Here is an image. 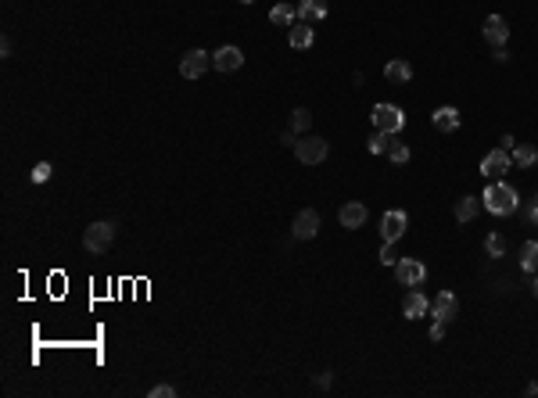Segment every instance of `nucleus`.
Here are the masks:
<instances>
[{"mask_svg": "<svg viewBox=\"0 0 538 398\" xmlns=\"http://www.w3.org/2000/svg\"><path fill=\"white\" fill-rule=\"evenodd\" d=\"M484 208L492 212V215H509V212H517V205H521V194L513 190L509 183H492L484 190Z\"/></svg>", "mask_w": 538, "mask_h": 398, "instance_id": "obj_1", "label": "nucleus"}, {"mask_svg": "<svg viewBox=\"0 0 538 398\" xmlns=\"http://www.w3.org/2000/svg\"><path fill=\"white\" fill-rule=\"evenodd\" d=\"M112 240H115V222H108V219H97L83 230V247L90 255H105L112 247Z\"/></svg>", "mask_w": 538, "mask_h": 398, "instance_id": "obj_2", "label": "nucleus"}, {"mask_svg": "<svg viewBox=\"0 0 538 398\" xmlns=\"http://www.w3.org/2000/svg\"><path fill=\"white\" fill-rule=\"evenodd\" d=\"M327 140L323 137H312V133H305V137H298V144H295V155H298V162L302 165H320L323 158H327Z\"/></svg>", "mask_w": 538, "mask_h": 398, "instance_id": "obj_3", "label": "nucleus"}, {"mask_svg": "<svg viewBox=\"0 0 538 398\" xmlns=\"http://www.w3.org/2000/svg\"><path fill=\"white\" fill-rule=\"evenodd\" d=\"M208 68H212V54L201 51V47H194V51H187V54L180 58V76H183V79H201Z\"/></svg>", "mask_w": 538, "mask_h": 398, "instance_id": "obj_4", "label": "nucleus"}, {"mask_svg": "<svg viewBox=\"0 0 538 398\" xmlns=\"http://www.w3.org/2000/svg\"><path fill=\"white\" fill-rule=\"evenodd\" d=\"M370 122H374L377 130L399 133V130L406 126V112H402V108H395V105H374V112H370Z\"/></svg>", "mask_w": 538, "mask_h": 398, "instance_id": "obj_5", "label": "nucleus"}, {"mask_svg": "<svg viewBox=\"0 0 538 398\" xmlns=\"http://www.w3.org/2000/svg\"><path fill=\"white\" fill-rule=\"evenodd\" d=\"M395 277L402 287H420L427 280V266L420 259H399L395 262Z\"/></svg>", "mask_w": 538, "mask_h": 398, "instance_id": "obj_6", "label": "nucleus"}, {"mask_svg": "<svg viewBox=\"0 0 538 398\" xmlns=\"http://www.w3.org/2000/svg\"><path fill=\"white\" fill-rule=\"evenodd\" d=\"M316 234H320V212H316V208H302L295 215V222H291V237H295V240H312Z\"/></svg>", "mask_w": 538, "mask_h": 398, "instance_id": "obj_7", "label": "nucleus"}, {"mask_svg": "<svg viewBox=\"0 0 538 398\" xmlns=\"http://www.w3.org/2000/svg\"><path fill=\"white\" fill-rule=\"evenodd\" d=\"M406 230H409V215H406L402 208L384 212V219H381V234H384V240H402Z\"/></svg>", "mask_w": 538, "mask_h": 398, "instance_id": "obj_8", "label": "nucleus"}, {"mask_svg": "<svg viewBox=\"0 0 538 398\" xmlns=\"http://www.w3.org/2000/svg\"><path fill=\"white\" fill-rule=\"evenodd\" d=\"M366 219H370V208H366L362 201H345V205H341V212H337V222H341L345 230L366 227Z\"/></svg>", "mask_w": 538, "mask_h": 398, "instance_id": "obj_9", "label": "nucleus"}, {"mask_svg": "<svg viewBox=\"0 0 538 398\" xmlns=\"http://www.w3.org/2000/svg\"><path fill=\"white\" fill-rule=\"evenodd\" d=\"M456 312H459V298H456L452 291H438L434 302H431V316L442 319V323H452Z\"/></svg>", "mask_w": 538, "mask_h": 398, "instance_id": "obj_10", "label": "nucleus"}, {"mask_svg": "<svg viewBox=\"0 0 538 398\" xmlns=\"http://www.w3.org/2000/svg\"><path fill=\"white\" fill-rule=\"evenodd\" d=\"M240 65H244V51H240V47H233V43L219 47V51L212 54V68L215 72H237Z\"/></svg>", "mask_w": 538, "mask_h": 398, "instance_id": "obj_11", "label": "nucleus"}, {"mask_svg": "<svg viewBox=\"0 0 538 398\" xmlns=\"http://www.w3.org/2000/svg\"><path fill=\"white\" fill-rule=\"evenodd\" d=\"M509 162H513V151L495 147V151H488L481 158V172H484V176H502V172H509Z\"/></svg>", "mask_w": 538, "mask_h": 398, "instance_id": "obj_12", "label": "nucleus"}, {"mask_svg": "<svg viewBox=\"0 0 538 398\" xmlns=\"http://www.w3.org/2000/svg\"><path fill=\"white\" fill-rule=\"evenodd\" d=\"M481 33H484V40L492 43V47H502L509 40V22L502 15H488L484 26H481Z\"/></svg>", "mask_w": 538, "mask_h": 398, "instance_id": "obj_13", "label": "nucleus"}, {"mask_svg": "<svg viewBox=\"0 0 538 398\" xmlns=\"http://www.w3.org/2000/svg\"><path fill=\"white\" fill-rule=\"evenodd\" d=\"M427 312H431V302H427V294L413 287V291L402 298V316H406V319H424Z\"/></svg>", "mask_w": 538, "mask_h": 398, "instance_id": "obj_14", "label": "nucleus"}, {"mask_svg": "<svg viewBox=\"0 0 538 398\" xmlns=\"http://www.w3.org/2000/svg\"><path fill=\"white\" fill-rule=\"evenodd\" d=\"M431 122H434L438 133H456V130H459V112H456L452 105H442V108H434Z\"/></svg>", "mask_w": 538, "mask_h": 398, "instance_id": "obj_15", "label": "nucleus"}, {"mask_svg": "<svg viewBox=\"0 0 538 398\" xmlns=\"http://www.w3.org/2000/svg\"><path fill=\"white\" fill-rule=\"evenodd\" d=\"M312 43H316L312 22H295V26H291V47H295V51H309Z\"/></svg>", "mask_w": 538, "mask_h": 398, "instance_id": "obj_16", "label": "nucleus"}, {"mask_svg": "<svg viewBox=\"0 0 538 398\" xmlns=\"http://www.w3.org/2000/svg\"><path fill=\"white\" fill-rule=\"evenodd\" d=\"M384 79H387V83H409V79H413V65H409L406 58L387 61V65H384Z\"/></svg>", "mask_w": 538, "mask_h": 398, "instance_id": "obj_17", "label": "nucleus"}, {"mask_svg": "<svg viewBox=\"0 0 538 398\" xmlns=\"http://www.w3.org/2000/svg\"><path fill=\"white\" fill-rule=\"evenodd\" d=\"M481 208H484V201H481V197H474V194L459 197V201H456V222H470V219H474Z\"/></svg>", "mask_w": 538, "mask_h": 398, "instance_id": "obj_18", "label": "nucleus"}, {"mask_svg": "<svg viewBox=\"0 0 538 398\" xmlns=\"http://www.w3.org/2000/svg\"><path fill=\"white\" fill-rule=\"evenodd\" d=\"M327 0H302V4H298V18L302 22H323L327 18Z\"/></svg>", "mask_w": 538, "mask_h": 398, "instance_id": "obj_19", "label": "nucleus"}, {"mask_svg": "<svg viewBox=\"0 0 538 398\" xmlns=\"http://www.w3.org/2000/svg\"><path fill=\"white\" fill-rule=\"evenodd\" d=\"M295 18H298V8H287V4H277L273 11H269V22L280 26V29H291V26H295Z\"/></svg>", "mask_w": 538, "mask_h": 398, "instance_id": "obj_20", "label": "nucleus"}, {"mask_svg": "<svg viewBox=\"0 0 538 398\" xmlns=\"http://www.w3.org/2000/svg\"><path fill=\"white\" fill-rule=\"evenodd\" d=\"M535 162H538V147L535 144H517V147H513V165L531 169Z\"/></svg>", "mask_w": 538, "mask_h": 398, "instance_id": "obj_21", "label": "nucleus"}, {"mask_svg": "<svg viewBox=\"0 0 538 398\" xmlns=\"http://www.w3.org/2000/svg\"><path fill=\"white\" fill-rule=\"evenodd\" d=\"M521 269L524 273H538V240H524L521 244Z\"/></svg>", "mask_w": 538, "mask_h": 398, "instance_id": "obj_22", "label": "nucleus"}, {"mask_svg": "<svg viewBox=\"0 0 538 398\" xmlns=\"http://www.w3.org/2000/svg\"><path fill=\"white\" fill-rule=\"evenodd\" d=\"M309 126H312V112H309V108H295V112H291V133L305 137Z\"/></svg>", "mask_w": 538, "mask_h": 398, "instance_id": "obj_23", "label": "nucleus"}, {"mask_svg": "<svg viewBox=\"0 0 538 398\" xmlns=\"http://www.w3.org/2000/svg\"><path fill=\"white\" fill-rule=\"evenodd\" d=\"M391 144H395V133L377 130V133L370 137V151H374V155H387V151H391Z\"/></svg>", "mask_w": 538, "mask_h": 398, "instance_id": "obj_24", "label": "nucleus"}, {"mask_svg": "<svg viewBox=\"0 0 538 398\" xmlns=\"http://www.w3.org/2000/svg\"><path fill=\"white\" fill-rule=\"evenodd\" d=\"M484 252H488V259H502L506 255V237L502 234H488L484 237Z\"/></svg>", "mask_w": 538, "mask_h": 398, "instance_id": "obj_25", "label": "nucleus"}, {"mask_svg": "<svg viewBox=\"0 0 538 398\" xmlns=\"http://www.w3.org/2000/svg\"><path fill=\"white\" fill-rule=\"evenodd\" d=\"M54 176V165L51 162H40V165H33V183H47Z\"/></svg>", "mask_w": 538, "mask_h": 398, "instance_id": "obj_26", "label": "nucleus"}, {"mask_svg": "<svg viewBox=\"0 0 538 398\" xmlns=\"http://www.w3.org/2000/svg\"><path fill=\"white\" fill-rule=\"evenodd\" d=\"M387 158L395 162V165H406V162H409V147L395 140V144H391V151H387Z\"/></svg>", "mask_w": 538, "mask_h": 398, "instance_id": "obj_27", "label": "nucleus"}, {"mask_svg": "<svg viewBox=\"0 0 538 398\" xmlns=\"http://www.w3.org/2000/svg\"><path fill=\"white\" fill-rule=\"evenodd\" d=\"M381 262H384V266H395V262H399V255H395V240H384V247H381Z\"/></svg>", "mask_w": 538, "mask_h": 398, "instance_id": "obj_28", "label": "nucleus"}, {"mask_svg": "<svg viewBox=\"0 0 538 398\" xmlns=\"http://www.w3.org/2000/svg\"><path fill=\"white\" fill-rule=\"evenodd\" d=\"M148 395H151V398H173V395H176V388H173V384H155Z\"/></svg>", "mask_w": 538, "mask_h": 398, "instance_id": "obj_29", "label": "nucleus"}, {"mask_svg": "<svg viewBox=\"0 0 538 398\" xmlns=\"http://www.w3.org/2000/svg\"><path fill=\"white\" fill-rule=\"evenodd\" d=\"M445 327H449V323L434 319V327H431V341H442V337H445Z\"/></svg>", "mask_w": 538, "mask_h": 398, "instance_id": "obj_30", "label": "nucleus"}, {"mask_svg": "<svg viewBox=\"0 0 538 398\" xmlns=\"http://www.w3.org/2000/svg\"><path fill=\"white\" fill-rule=\"evenodd\" d=\"M499 147H506V151H513V147H517V140H513V137H509V133H506V137H502V140H499Z\"/></svg>", "mask_w": 538, "mask_h": 398, "instance_id": "obj_31", "label": "nucleus"}, {"mask_svg": "<svg viewBox=\"0 0 538 398\" xmlns=\"http://www.w3.org/2000/svg\"><path fill=\"white\" fill-rule=\"evenodd\" d=\"M492 58H495V61H499V65H506V61H509V54H506V51H502V47H495V54H492Z\"/></svg>", "mask_w": 538, "mask_h": 398, "instance_id": "obj_32", "label": "nucleus"}, {"mask_svg": "<svg viewBox=\"0 0 538 398\" xmlns=\"http://www.w3.org/2000/svg\"><path fill=\"white\" fill-rule=\"evenodd\" d=\"M528 219H531V222H538V197H535V205H531V212H528Z\"/></svg>", "mask_w": 538, "mask_h": 398, "instance_id": "obj_33", "label": "nucleus"}, {"mask_svg": "<svg viewBox=\"0 0 538 398\" xmlns=\"http://www.w3.org/2000/svg\"><path fill=\"white\" fill-rule=\"evenodd\" d=\"M531 294H535V298H538V277H535V284H531Z\"/></svg>", "mask_w": 538, "mask_h": 398, "instance_id": "obj_34", "label": "nucleus"}, {"mask_svg": "<svg viewBox=\"0 0 538 398\" xmlns=\"http://www.w3.org/2000/svg\"><path fill=\"white\" fill-rule=\"evenodd\" d=\"M240 4H255V0H240Z\"/></svg>", "mask_w": 538, "mask_h": 398, "instance_id": "obj_35", "label": "nucleus"}]
</instances>
